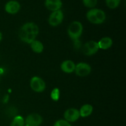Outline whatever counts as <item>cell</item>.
<instances>
[{
    "instance_id": "obj_1",
    "label": "cell",
    "mask_w": 126,
    "mask_h": 126,
    "mask_svg": "<svg viewBox=\"0 0 126 126\" xmlns=\"http://www.w3.org/2000/svg\"><path fill=\"white\" fill-rule=\"evenodd\" d=\"M86 17L87 20L94 24H101L106 19V14L104 11L96 8L89 10L87 12Z\"/></svg>"
},
{
    "instance_id": "obj_2",
    "label": "cell",
    "mask_w": 126,
    "mask_h": 126,
    "mask_svg": "<svg viewBox=\"0 0 126 126\" xmlns=\"http://www.w3.org/2000/svg\"><path fill=\"white\" fill-rule=\"evenodd\" d=\"M83 30L82 23L78 21H74L69 25L68 28V34L72 40L79 39Z\"/></svg>"
},
{
    "instance_id": "obj_3",
    "label": "cell",
    "mask_w": 126,
    "mask_h": 126,
    "mask_svg": "<svg viewBox=\"0 0 126 126\" xmlns=\"http://www.w3.org/2000/svg\"><path fill=\"white\" fill-rule=\"evenodd\" d=\"M63 20V13L61 9L54 11L50 14L48 19L50 25L52 27H57L62 22Z\"/></svg>"
},
{
    "instance_id": "obj_4",
    "label": "cell",
    "mask_w": 126,
    "mask_h": 126,
    "mask_svg": "<svg viewBox=\"0 0 126 126\" xmlns=\"http://www.w3.org/2000/svg\"><path fill=\"white\" fill-rule=\"evenodd\" d=\"M30 87L34 92H42L45 90L46 83L41 78L34 76L31 79Z\"/></svg>"
},
{
    "instance_id": "obj_5",
    "label": "cell",
    "mask_w": 126,
    "mask_h": 126,
    "mask_svg": "<svg viewBox=\"0 0 126 126\" xmlns=\"http://www.w3.org/2000/svg\"><path fill=\"white\" fill-rule=\"evenodd\" d=\"M99 49L98 43L94 41H90L84 45L82 52L85 55L91 56L96 54Z\"/></svg>"
},
{
    "instance_id": "obj_6",
    "label": "cell",
    "mask_w": 126,
    "mask_h": 126,
    "mask_svg": "<svg viewBox=\"0 0 126 126\" xmlns=\"http://www.w3.org/2000/svg\"><path fill=\"white\" fill-rule=\"evenodd\" d=\"M75 71L78 76L84 77L91 73V67L86 63H79L77 65H76Z\"/></svg>"
},
{
    "instance_id": "obj_7",
    "label": "cell",
    "mask_w": 126,
    "mask_h": 126,
    "mask_svg": "<svg viewBox=\"0 0 126 126\" xmlns=\"http://www.w3.org/2000/svg\"><path fill=\"white\" fill-rule=\"evenodd\" d=\"M43 123V118L37 113H32L26 118L25 124L28 126H39Z\"/></svg>"
},
{
    "instance_id": "obj_8",
    "label": "cell",
    "mask_w": 126,
    "mask_h": 126,
    "mask_svg": "<svg viewBox=\"0 0 126 126\" xmlns=\"http://www.w3.org/2000/svg\"><path fill=\"white\" fill-rule=\"evenodd\" d=\"M79 111L76 108H69L67 110L65 111V113H64L65 120L69 122V123L76 121L79 118Z\"/></svg>"
},
{
    "instance_id": "obj_9",
    "label": "cell",
    "mask_w": 126,
    "mask_h": 126,
    "mask_svg": "<svg viewBox=\"0 0 126 126\" xmlns=\"http://www.w3.org/2000/svg\"><path fill=\"white\" fill-rule=\"evenodd\" d=\"M20 9V4L16 0L8 1L5 5V11L10 14H16Z\"/></svg>"
},
{
    "instance_id": "obj_10",
    "label": "cell",
    "mask_w": 126,
    "mask_h": 126,
    "mask_svg": "<svg viewBox=\"0 0 126 126\" xmlns=\"http://www.w3.org/2000/svg\"><path fill=\"white\" fill-rule=\"evenodd\" d=\"M20 31L26 33H32L37 36L39 33V27L34 23L28 22L22 25Z\"/></svg>"
},
{
    "instance_id": "obj_11",
    "label": "cell",
    "mask_w": 126,
    "mask_h": 126,
    "mask_svg": "<svg viewBox=\"0 0 126 126\" xmlns=\"http://www.w3.org/2000/svg\"><path fill=\"white\" fill-rule=\"evenodd\" d=\"M44 4L48 10L52 12L60 10L62 7L61 0H45Z\"/></svg>"
},
{
    "instance_id": "obj_12",
    "label": "cell",
    "mask_w": 126,
    "mask_h": 126,
    "mask_svg": "<svg viewBox=\"0 0 126 126\" xmlns=\"http://www.w3.org/2000/svg\"><path fill=\"white\" fill-rule=\"evenodd\" d=\"M75 63L71 60H65L61 64L62 70L66 73H71L75 71Z\"/></svg>"
},
{
    "instance_id": "obj_13",
    "label": "cell",
    "mask_w": 126,
    "mask_h": 126,
    "mask_svg": "<svg viewBox=\"0 0 126 126\" xmlns=\"http://www.w3.org/2000/svg\"><path fill=\"white\" fill-rule=\"evenodd\" d=\"M112 44H113V40L111 38L109 37H104L98 42L99 49H103V50H107L110 48Z\"/></svg>"
},
{
    "instance_id": "obj_14",
    "label": "cell",
    "mask_w": 126,
    "mask_h": 126,
    "mask_svg": "<svg viewBox=\"0 0 126 126\" xmlns=\"http://www.w3.org/2000/svg\"><path fill=\"white\" fill-rule=\"evenodd\" d=\"M19 37L21 40L24 43H27V44H31L32 42L35 40L36 35L34 34H32V33H23V32L20 31Z\"/></svg>"
},
{
    "instance_id": "obj_15",
    "label": "cell",
    "mask_w": 126,
    "mask_h": 126,
    "mask_svg": "<svg viewBox=\"0 0 126 126\" xmlns=\"http://www.w3.org/2000/svg\"><path fill=\"white\" fill-rule=\"evenodd\" d=\"M79 111L80 116L82 118H86L92 114L93 111V107L89 104L84 105Z\"/></svg>"
},
{
    "instance_id": "obj_16",
    "label": "cell",
    "mask_w": 126,
    "mask_h": 126,
    "mask_svg": "<svg viewBox=\"0 0 126 126\" xmlns=\"http://www.w3.org/2000/svg\"><path fill=\"white\" fill-rule=\"evenodd\" d=\"M31 48L36 53H41L44 49V46L41 42L39 41L34 40L30 44Z\"/></svg>"
},
{
    "instance_id": "obj_17",
    "label": "cell",
    "mask_w": 126,
    "mask_h": 126,
    "mask_svg": "<svg viewBox=\"0 0 126 126\" xmlns=\"http://www.w3.org/2000/svg\"><path fill=\"white\" fill-rule=\"evenodd\" d=\"M25 120L21 116H16L14 118L10 126H24Z\"/></svg>"
},
{
    "instance_id": "obj_18",
    "label": "cell",
    "mask_w": 126,
    "mask_h": 126,
    "mask_svg": "<svg viewBox=\"0 0 126 126\" xmlns=\"http://www.w3.org/2000/svg\"><path fill=\"white\" fill-rule=\"evenodd\" d=\"M105 1L106 4L109 8L114 9L119 6L121 0H105Z\"/></svg>"
},
{
    "instance_id": "obj_19",
    "label": "cell",
    "mask_w": 126,
    "mask_h": 126,
    "mask_svg": "<svg viewBox=\"0 0 126 126\" xmlns=\"http://www.w3.org/2000/svg\"><path fill=\"white\" fill-rule=\"evenodd\" d=\"M60 92L58 88H54L50 93V97L54 101H58L60 98Z\"/></svg>"
},
{
    "instance_id": "obj_20",
    "label": "cell",
    "mask_w": 126,
    "mask_h": 126,
    "mask_svg": "<svg viewBox=\"0 0 126 126\" xmlns=\"http://www.w3.org/2000/svg\"><path fill=\"white\" fill-rule=\"evenodd\" d=\"M82 2L86 7L93 9L97 6V0H82Z\"/></svg>"
},
{
    "instance_id": "obj_21",
    "label": "cell",
    "mask_w": 126,
    "mask_h": 126,
    "mask_svg": "<svg viewBox=\"0 0 126 126\" xmlns=\"http://www.w3.org/2000/svg\"><path fill=\"white\" fill-rule=\"evenodd\" d=\"M17 109L14 107H10L6 110V114L10 117H14L17 116Z\"/></svg>"
},
{
    "instance_id": "obj_22",
    "label": "cell",
    "mask_w": 126,
    "mask_h": 126,
    "mask_svg": "<svg viewBox=\"0 0 126 126\" xmlns=\"http://www.w3.org/2000/svg\"><path fill=\"white\" fill-rule=\"evenodd\" d=\"M54 126H71V125L65 119H60L55 122Z\"/></svg>"
},
{
    "instance_id": "obj_23",
    "label": "cell",
    "mask_w": 126,
    "mask_h": 126,
    "mask_svg": "<svg viewBox=\"0 0 126 126\" xmlns=\"http://www.w3.org/2000/svg\"><path fill=\"white\" fill-rule=\"evenodd\" d=\"M74 41V46L76 49H79L81 47V43L79 41V39H77V40L73 41Z\"/></svg>"
},
{
    "instance_id": "obj_24",
    "label": "cell",
    "mask_w": 126,
    "mask_h": 126,
    "mask_svg": "<svg viewBox=\"0 0 126 126\" xmlns=\"http://www.w3.org/2000/svg\"><path fill=\"white\" fill-rule=\"evenodd\" d=\"M8 100H9V95H5V97H4L3 102H4V103H6L7 102H8Z\"/></svg>"
},
{
    "instance_id": "obj_25",
    "label": "cell",
    "mask_w": 126,
    "mask_h": 126,
    "mask_svg": "<svg viewBox=\"0 0 126 126\" xmlns=\"http://www.w3.org/2000/svg\"><path fill=\"white\" fill-rule=\"evenodd\" d=\"M2 33H1V32H0V41L2 40Z\"/></svg>"
},
{
    "instance_id": "obj_26",
    "label": "cell",
    "mask_w": 126,
    "mask_h": 126,
    "mask_svg": "<svg viewBox=\"0 0 126 126\" xmlns=\"http://www.w3.org/2000/svg\"><path fill=\"white\" fill-rule=\"evenodd\" d=\"M24 126H27V125H26V124H25Z\"/></svg>"
}]
</instances>
